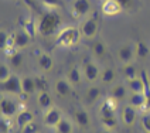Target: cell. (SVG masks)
I'll list each match as a JSON object with an SVG mask.
<instances>
[{"label":"cell","instance_id":"obj_1","mask_svg":"<svg viewBox=\"0 0 150 133\" xmlns=\"http://www.w3.org/2000/svg\"><path fill=\"white\" fill-rule=\"evenodd\" d=\"M59 23H61V17L58 13L55 10H48L38 20L37 30L41 35H51V34L57 33Z\"/></svg>","mask_w":150,"mask_h":133},{"label":"cell","instance_id":"obj_2","mask_svg":"<svg viewBox=\"0 0 150 133\" xmlns=\"http://www.w3.org/2000/svg\"><path fill=\"white\" fill-rule=\"evenodd\" d=\"M81 37H82L81 30H78L76 27H65L57 33L55 44L58 47H62V48H71L79 42Z\"/></svg>","mask_w":150,"mask_h":133},{"label":"cell","instance_id":"obj_3","mask_svg":"<svg viewBox=\"0 0 150 133\" xmlns=\"http://www.w3.org/2000/svg\"><path fill=\"white\" fill-rule=\"evenodd\" d=\"M20 103L17 96H10V95H3L0 99V112L1 116L6 117H16V115L20 112Z\"/></svg>","mask_w":150,"mask_h":133},{"label":"cell","instance_id":"obj_4","mask_svg":"<svg viewBox=\"0 0 150 133\" xmlns=\"http://www.w3.org/2000/svg\"><path fill=\"white\" fill-rule=\"evenodd\" d=\"M0 89H1V93L10 95V96H20V95H23L21 76H18L17 74H13L8 79L0 82Z\"/></svg>","mask_w":150,"mask_h":133},{"label":"cell","instance_id":"obj_5","mask_svg":"<svg viewBox=\"0 0 150 133\" xmlns=\"http://www.w3.org/2000/svg\"><path fill=\"white\" fill-rule=\"evenodd\" d=\"M81 34H82L83 38L86 40H93L98 34L99 30V20L96 16H89L86 18H83L82 24H81Z\"/></svg>","mask_w":150,"mask_h":133},{"label":"cell","instance_id":"obj_6","mask_svg":"<svg viewBox=\"0 0 150 133\" xmlns=\"http://www.w3.org/2000/svg\"><path fill=\"white\" fill-rule=\"evenodd\" d=\"M62 119H64L62 110L57 106H52V108L42 112V123H44V126L51 127V129H55Z\"/></svg>","mask_w":150,"mask_h":133},{"label":"cell","instance_id":"obj_7","mask_svg":"<svg viewBox=\"0 0 150 133\" xmlns=\"http://www.w3.org/2000/svg\"><path fill=\"white\" fill-rule=\"evenodd\" d=\"M82 74L83 79L89 85H92V83H96V81H99L100 68L95 61H85L82 64Z\"/></svg>","mask_w":150,"mask_h":133},{"label":"cell","instance_id":"obj_8","mask_svg":"<svg viewBox=\"0 0 150 133\" xmlns=\"http://www.w3.org/2000/svg\"><path fill=\"white\" fill-rule=\"evenodd\" d=\"M92 10L91 0H72L71 1V13L76 18H86Z\"/></svg>","mask_w":150,"mask_h":133},{"label":"cell","instance_id":"obj_9","mask_svg":"<svg viewBox=\"0 0 150 133\" xmlns=\"http://www.w3.org/2000/svg\"><path fill=\"white\" fill-rule=\"evenodd\" d=\"M116 57L122 65L123 64H132L134 61V58H136L134 42H125V44H122L116 51Z\"/></svg>","mask_w":150,"mask_h":133},{"label":"cell","instance_id":"obj_10","mask_svg":"<svg viewBox=\"0 0 150 133\" xmlns=\"http://www.w3.org/2000/svg\"><path fill=\"white\" fill-rule=\"evenodd\" d=\"M52 89H54L55 95H57L58 98L65 99V98H69V96L72 95V91H74V85H72V83L69 82L67 78L64 76V78H58V79L54 82Z\"/></svg>","mask_w":150,"mask_h":133},{"label":"cell","instance_id":"obj_11","mask_svg":"<svg viewBox=\"0 0 150 133\" xmlns=\"http://www.w3.org/2000/svg\"><path fill=\"white\" fill-rule=\"evenodd\" d=\"M72 120L78 127L81 129H89L91 127V115L89 112L82 106H78L72 112Z\"/></svg>","mask_w":150,"mask_h":133},{"label":"cell","instance_id":"obj_12","mask_svg":"<svg viewBox=\"0 0 150 133\" xmlns=\"http://www.w3.org/2000/svg\"><path fill=\"white\" fill-rule=\"evenodd\" d=\"M137 117H139V110L136 108H133V106H130L129 103L125 105L122 108V110H120V122L126 127L134 126V123L137 122Z\"/></svg>","mask_w":150,"mask_h":133},{"label":"cell","instance_id":"obj_13","mask_svg":"<svg viewBox=\"0 0 150 133\" xmlns=\"http://www.w3.org/2000/svg\"><path fill=\"white\" fill-rule=\"evenodd\" d=\"M11 41H13V47L16 50L21 51L24 50L25 47L30 45L31 35H30V33H27L25 30H18V31H14L11 34Z\"/></svg>","mask_w":150,"mask_h":133},{"label":"cell","instance_id":"obj_14","mask_svg":"<svg viewBox=\"0 0 150 133\" xmlns=\"http://www.w3.org/2000/svg\"><path fill=\"white\" fill-rule=\"evenodd\" d=\"M35 62L41 72H51L54 68V59L48 52L45 51H37L35 52Z\"/></svg>","mask_w":150,"mask_h":133},{"label":"cell","instance_id":"obj_15","mask_svg":"<svg viewBox=\"0 0 150 133\" xmlns=\"http://www.w3.org/2000/svg\"><path fill=\"white\" fill-rule=\"evenodd\" d=\"M129 89L126 86V83H113L109 89V98H112L113 100H116L117 103L119 102H123V100H127L129 98Z\"/></svg>","mask_w":150,"mask_h":133},{"label":"cell","instance_id":"obj_16","mask_svg":"<svg viewBox=\"0 0 150 133\" xmlns=\"http://www.w3.org/2000/svg\"><path fill=\"white\" fill-rule=\"evenodd\" d=\"M98 112H99V117L116 116V113H117V102L108 96L106 99H103L102 102H100Z\"/></svg>","mask_w":150,"mask_h":133},{"label":"cell","instance_id":"obj_17","mask_svg":"<svg viewBox=\"0 0 150 133\" xmlns=\"http://www.w3.org/2000/svg\"><path fill=\"white\" fill-rule=\"evenodd\" d=\"M100 10H102L103 16H106V17L117 16V14H120V13L123 11L116 0H105V1H102Z\"/></svg>","mask_w":150,"mask_h":133},{"label":"cell","instance_id":"obj_18","mask_svg":"<svg viewBox=\"0 0 150 133\" xmlns=\"http://www.w3.org/2000/svg\"><path fill=\"white\" fill-rule=\"evenodd\" d=\"M65 78H67L69 82L72 83L74 86H78L79 83L82 82L83 79V74H82V68L78 65H71L65 72Z\"/></svg>","mask_w":150,"mask_h":133},{"label":"cell","instance_id":"obj_19","mask_svg":"<svg viewBox=\"0 0 150 133\" xmlns=\"http://www.w3.org/2000/svg\"><path fill=\"white\" fill-rule=\"evenodd\" d=\"M6 54H7V57H8V65L11 66V68L20 69V68L23 66V64H24V57H23V54L18 50L10 48V50L6 51Z\"/></svg>","mask_w":150,"mask_h":133},{"label":"cell","instance_id":"obj_20","mask_svg":"<svg viewBox=\"0 0 150 133\" xmlns=\"http://www.w3.org/2000/svg\"><path fill=\"white\" fill-rule=\"evenodd\" d=\"M100 96H102V89H100L99 85H96V83L89 85V86L86 88V91H85V95H83L85 100H86L88 103H91V105L96 103V102L100 99Z\"/></svg>","mask_w":150,"mask_h":133},{"label":"cell","instance_id":"obj_21","mask_svg":"<svg viewBox=\"0 0 150 133\" xmlns=\"http://www.w3.org/2000/svg\"><path fill=\"white\" fill-rule=\"evenodd\" d=\"M21 88H23V95L28 96L37 92V85H35V76L33 75H24L21 76Z\"/></svg>","mask_w":150,"mask_h":133},{"label":"cell","instance_id":"obj_22","mask_svg":"<svg viewBox=\"0 0 150 133\" xmlns=\"http://www.w3.org/2000/svg\"><path fill=\"white\" fill-rule=\"evenodd\" d=\"M117 78L116 74V69L112 68V66H105L100 69V76H99V81L103 85H113L115 81Z\"/></svg>","mask_w":150,"mask_h":133},{"label":"cell","instance_id":"obj_23","mask_svg":"<svg viewBox=\"0 0 150 133\" xmlns=\"http://www.w3.org/2000/svg\"><path fill=\"white\" fill-rule=\"evenodd\" d=\"M91 52L95 58L98 59L105 58L108 55V45H106V42L100 41V40H95L91 45Z\"/></svg>","mask_w":150,"mask_h":133},{"label":"cell","instance_id":"obj_24","mask_svg":"<svg viewBox=\"0 0 150 133\" xmlns=\"http://www.w3.org/2000/svg\"><path fill=\"white\" fill-rule=\"evenodd\" d=\"M127 103L130 106L136 108L137 110L144 109L146 105V95L143 92H134V93H129V98H127Z\"/></svg>","mask_w":150,"mask_h":133},{"label":"cell","instance_id":"obj_25","mask_svg":"<svg viewBox=\"0 0 150 133\" xmlns=\"http://www.w3.org/2000/svg\"><path fill=\"white\" fill-rule=\"evenodd\" d=\"M37 103L42 112L47 110L54 106V102H52V96L48 91H42V92H37Z\"/></svg>","mask_w":150,"mask_h":133},{"label":"cell","instance_id":"obj_26","mask_svg":"<svg viewBox=\"0 0 150 133\" xmlns=\"http://www.w3.org/2000/svg\"><path fill=\"white\" fill-rule=\"evenodd\" d=\"M34 113L31 110H28V109H21L18 113L14 117V120H16V125L21 129L23 126H25L27 123H30V122H33L34 120Z\"/></svg>","mask_w":150,"mask_h":133},{"label":"cell","instance_id":"obj_27","mask_svg":"<svg viewBox=\"0 0 150 133\" xmlns=\"http://www.w3.org/2000/svg\"><path fill=\"white\" fill-rule=\"evenodd\" d=\"M134 54L136 58L139 59H147L150 57V45L143 40L134 42Z\"/></svg>","mask_w":150,"mask_h":133},{"label":"cell","instance_id":"obj_28","mask_svg":"<svg viewBox=\"0 0 150 133\" xmlns=\"http://www.w3.org/2000/svg\"><path fill=\"white\" fill-rule=\"evenodd\" d=\"M122 75L125 78V81H129V79H133V78H137L140 75V71L134 66V64H123L122 65Z\"/></svg>","mask_w":150,"mask_h":133},{"label":"cell","instance_id":"obj_29","mask_svg":"<svg viewBox=\"0 0 150 133\" xmlns=\"http://www.w3.org/2000/svg\"><path fill=\"white\" fill-rule=\"evenodd\" d=\"M74 120L64 116V119L55 127V133H74Z\"/></svg>","mask_w":150,"mask_h":133},{"label":"cell","instance_id":"obj_30","mask_svg":"<svg viewBox=\"0 0 150 133\" xmlns=\"http://www.w3.org/2000/svg\"><path fill=\"white\" fill-rule=\"evenodd\" d=\"M126 86H127V89H129L130 93H134V92H143V93H144V88H143V82H142L140 75H139L137 78L126 81Z\"/></svg>","mask_w":150,"mask_h":133},{"label":"cell","instance_id":"obj_31","mask_svg":"<svg viewBox=\"0 0 150 133\" xmlns=\"http://www.w3.org/2000/svg\"><path fill=\"white\" fill-rule=\"evenodd\" d=\"M100 120V126L102 129H108V130H115L119 125V120L117 116H105V117H99Z\"/></svg>","mask_w":150,"mask_h":133},{"label":"cell","instance_id":"obj_32","mask_svg":"<svg viewBox=\"0 0 150 133\" xmlns=\"http://www.w3.org/2000/svg\"><path fill=\"white\" fill-rule=\"evenodd\" d=\"M139 123L140 127L144 133H150V110L142 112V115L139 117Z\"/></svg>","mask_w":150,"mask_h":133},{"label":"cell","instance_id":"obj_33","mask_svg":"<svg viewBox=\"0 0 150 133\" xmlns=\"http://www.w3.org/2000/svg\"><path fill=\"white\" fill-rule=\"evenodd\" d=\"M35 85H37V92L48 91V88H50L48 79L44 75H35Z\"/></svg>","mask_w":150,"mask_h":133},{"label":"cell","instance_id":"obj_34","mask_svg":"<svg viewBox=\"0 0 150 133\" xmlns=\"http://www.w3.org/2000/svg\"><path fill=\"white\" fill-rule=\"evenodd\" d=\"M11 129H13L11 117H0V133H11Z\"/></svg>","mask_w":150,"mask_h":133},{"label":"cell","instance_id":"obj_35","mask_svg":"<svg viewBox=\"0 0 150 133\" xmlns=\"http://www.w3.org/2000/svg\"><path fill=\"white\" fill-rule=\"evenodd\" d=\"M11 75H13V71H11V66L8 64H1L0 65V82L8 79Z\"/></svg>","mask_w":150,"mask_h":133},{"label":"cell","instance_id":"obj_36","mask_svg":"<svg viewBox=\"0 0 150 133\" xmlns=\"http://www.w3.org/2000/svg\"><path fill=\"white\" fill-rule=\"evenodd\" d=\"M140 78H142V82H143V88H144V95L147 96L150 95V78H149V74L142 69L140 71Z\"/></svg>","mask_w":150,"mask_h":133},{"label":"cell","instance_id":"obj_37","mask_svg":"<svg viewBox=\"0 0 150 133\" xmlns=\"http://www.w3.org/2000/svg\"><path fill=\"white\" fill-rule=\"evenodd\" d=\"M21 133H40V126L35 120H33L21 127Z\"/></svg>","mask_w":150,"mask_h":133},{"label":"cell","instance_id":"obj_38","mask_svg":"<svg viewBox=\"0 0 150 133\" xmlns=\"http://www.w3.org/2000/svg\"><path fill=\"white\" fill-rule=\"evenodd\" d=\"M40 1L48 10H57L58 7H61V0H40Z\"/></svg>","mask_w":150,"mask_h":133},{"label":"cell","instance_id":"obj_39","mask_svg":"<svg viewBox=\"0 0 150 133\" xmlns=\"http://www.w3.org/2000/svg\"><path fill=\"white\" fill-rule=\"evenodd\" d=\"M119 3V6L122 7L123 11H127V10H132L134 7V0H116Z\"/></svg>","mask_w":150,"mask_h":133},{"label":"cell","instance_id":"obj_40","mask_svg":"<svg viewBox=\"0 0 150 133\" xmlns=\"http://www.w3.org/2000/svg\"><path fill=\"white\" fill-rule=\"evenodd\" d=\"M146 110H150V95H147V96H146V105H144L143 112H146Z\"/></svg>","mask_w":150,"mask_h":133},{"label":"cell","instance_id":"obj_41","mask_svg":"<svg viewBox=\"0 0 150 133\" xmlns=\"http://www.w3.org/2000/svg\"><path fill=\"white\" fill-rule=\"evenodd\" d=\"M98 133H112V130H108V129H100Z\"/></svg>","mask_w":150,"mask_h":133},{"label":"cell","instance_id":"obj_42","mask_svg":"<svg viewBox=\"0 0 150 133\" xmlns=\"http://www.w3.org/2000/svg\"><path fill=\"white\" fill-rule=\"evenodd\" d=\"M27 1H34V0H27Z\"/></svg>","mask_w":150,"mask_h":133},{"label":"cell","instance_id":"obj_43","mask_svg":"<svg viewBox=\"0 0 150 133\" xmlns=\"http://www.w3.org/2000/svg\"><path fill=\"white\" fill-rule=\"evenodd\" d=\"M102 1H105V0H102Z\"/></svg>","mask_w":150,"mask_h":133}]
</instances>
